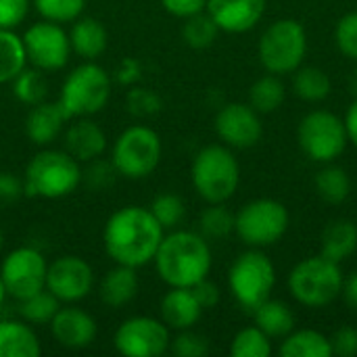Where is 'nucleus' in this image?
Wrapping results in <instances>:
<instances>
[{"label": "nucleus", "instance_id": "nucleus-48", "mask_svg": "<svg viewBox=\"0 0 357 357\" xmlns=\"http://www.w3.org/2000/svg\"><path fill=\"white\" fill-rule=\"evenodd\" d=\"M343 295H345V301L347 305L357 312V272H354L345 282H343Z\"/></svg>", "mask_w": 357, "mask_h": 357}, {"label": "nucleus", "instance_id": "nucleus-39", "mask_svg": "<svg viewBox=\"0 0 357 357\" xmlns=\"http://www.w3.org/2000/svg\"><path fill=\"white\" fill-rule=\"evenodd\" d=\"M169 351L178 357H205L209 354V339L192 328L178 331L169 343Z\"/></svg>", "mask_w": 357, "mask_h": 357}, {"label": "nucleus", "instance_id": "nucleus-25", "mask_svg": "<svg viewBox=\"0 0 357 357\" xmlns=\"http://www.w3.org/2000/svg\"><path fill=\"white\" fill-rule=\"evenodd\" d=\"M357 251V226L351 220L331 222L320 236V255L335 264H343Z\"/></svg>", "mask_w": 357, "mask_h": 357}, {"label": "nucleus", "instance_id": "nucleus-50", "mask_svg": "<svg viewBox=\"0 0 357 357\" xmlns=\"http://www.w3.org/2000/svg\"><path fill=\"white\" fill-rule=\"evenodd\" d=\"M4 299H6V289H4V284H2V280H0V307H2V303H4Z\"/></svg>", "mask_w": 357, "mask_h": 357}, {"label": "nucleus", "instance_id": "nucleus-24", "mask_svg": "<svg viewBox=\"0 0 357 357\" xmlns=\"http://www.w3.org/2000/svg\"><path fill=\"white\" fill-rule=\"evenodd\" d=\"M42 345L25 320L0 322V357H40Z\"/></svg>", "mask_w": 357, "mask_h": 357}, {"label": "nucleus", "instance_id": "nucleus-41", "mask_svg": "<svg viewBox=\"0 0 357 357\" xmlns=\"http://www.w3.org/2000/svg\"><path fill=\"white\" fill-rule=\"evenodd\" d=\"M31 0H0V29H17L29 15Z\"/></svg>", "mask_w": 357, "mask_h": 357}, {"label": "nucleus", "instance_id": "nucleus-9", "mask_svg": "<svg viewBox=\"0 0 357 357\" xmlns=\"http://www.w3.org/2000/svg\"><path fill=\"white\" fill-rule=\"evenodd\" d=\"M289 222L291 215L284 203L276 199H255L234 215V232L245 245L264 249L276 245L287 234Z\"/></svg>", "mask_w": 357, "mask_h": 357}, {"label": "nucleus", "instance_id": "nucleus-38", "mask_svg": "<svg viewBox=\"0 0 357 357\" xmlns=\"http://www.w3.org/2000/svg\"><path fill=\"white\" fill-rule=\"evenodd\" d=\"M38 15L54 23H71L84 15L86 0H31Z\"/></svg>", "mask_w": 357, "mask_h": 357}, {"label": "nucleus", "instance_id": "nucleus-12", "mask_svg": "<svg viewBox=\"0 0 357 357\" xmlns=\"http://www.w3.org/2000/svg\"><path fill=\"white\" fill-rule=\"evenodd\" d=\"M48 261L33 247L13 249L0 266V280L6 289V295L21 301L46 289Z\"/></svg>", "mask_w": 357, "mask_h": 357}, {"label": "nucleus", "instance_id": "nucleus-5", "mask_svg": "<svg viewBox=\"0 0 357 357\" xmlns=\"http://www.w3.org/2000/svg\"><path fill=\"white\" fill-rule=\"evenodd\" d=\"M111 98V77L94 61H84L63 79L59 105L67 119L92 117L107 107Z\"/></svg>", "mask_w": 357, "mask_h": 357}, {"label": "nucleus", "instance_id": "nucleus-6", "mask_svg": "<svg viewBox=\"0 0 357 357\" xmlns=\"http://www.w3.org/2000/svg\"><path fill=\"white\" fill-rule=\"evenodd\" d=\"M289 293L305 307H326L343 293L341 264L326 259L324 255L307 257L299 261L289 274Z\"/></svg>", "mask_w": 357, "mask_h": 357}, {"label": "nucleus", "instance_id": "nucleus-22", "mask_svg": "<svg viewBox=\"0 0 357 357\" xmlns=\"http://www.w3.org/2000/svg\"><path fill=\"white\" fill-rule=\"evenodd\" d=\"M69 42H71V52H75L84 61H94L107 50L109 33L98 19L82 15L75 21H71Z\"/></svg>", "mask_w": 357, "mask_h": 357}, {"label": "nucleus", "instance_id": "nucleus-33", "mask_svg": "<svg viewBox=\"0 0 357 357\" xmlns=\"http://www.w3.org/2000/svg\"><path fill=\"white\" fill-rule=\"evenodd\" d=\"M13 94L19 102L33 107L42 100H46L48 94V82L44 77V71L36 69V67H25L13 82Z\"/></svg>", "mask_w": 357, "mask_h": 357}, {"label": "nucleus", "instance_id": "nucleus-31", "mask_svg": "<svg viewBox=\"0 0 357 357\" xmlns=\"http://www.w3.org/2000/svg\"><path fill=\"white\" fill-rule=\"evenodd\" d=\"M316 192L324 203L341 205L351 195V178L343 167L326 163V167L316 174Z\"/></svg>", "mask_w": 357, "mask_h": 357}, {"label": "nucleus", "instance_id": "nucleus-11", "mask_svg": "<svg viewBox=\"0 0 357 357\" xmlns=\"http://www.w3.org/2000/svg\"><path fill=\"white\" fill-rule=\"evenodd\" d=\"M297 140L307 159L324 165L337 161L349 144L343 119L324 109L310 111L299 121Z\"/></svg>", "mask_w": 357, "mask_h": 357}, {"label": "nucleus", "instance_id": "nucleus-13", "mask_svg": "<svg viewBox=\"0 0 357 357\" xmlns=\"http://www.w3.org/2000/svg\"><path fill=\"white\" fill-rule=\"evenodd\" d=\"M23 46L27 54V65L44 73L63 69L71 56L69 31H65L61 23L46 21V19L25 29Z\"/></svg>", "mask_w": 357, "mask_h": 357}, {"label": "nucleus", "instance_id": "nucleus-27", "mask_svg": "<svg viewBox=\"0 0 357 357\" xmlns=\"http://www.w3.org/2000/svg\"><path fill=\"white\" fill-rule=\"evenodd\" d=\"M278 351L282 357H333L331 339L312 328L291 331Z\"/></svg>", "mask_w": 357, "mask_h": 357}, {"label": "nucleus", "instance_id": "nucleus-36", "mask_svg": "<svg viewBox=\"0 0 357 357\" xmlns=\"http://www.w3.org/2000/svg\"><path fill=\"white\" fill-rule=\"evenodd\" d=\"M272 351V339L257 326H247L238 331L230 343L232 357H270Z\"/></svg>", "mask_w": 357, "mask_h": 357}, {"label": "nucleus", "instance_id": "nucleus-51", "mask_svg": "<svg viewBox=\"0 0 357 357\" xmlns=\"http://www.w3.org/2000/svg\"><path fill=\"white\" fill-rule=\"evenodd\" d=\"M2 245H4V234H2V230H0V251H2Z\"/></svg>", "mask_w": 357, "mask_h": 357}, {"label": "nucleus", "instance_id": "nucleus-23", "mask_svg": "<svg viewBox=\"0 0 357 357\" xmlns=\"http://www.w3.org/2000/svg\"><path fill=\"white\" fill-rule=\"evenodd\" d=\"M138 295V274L136 268L130 266H121L117 264L115 268H111L98 287V297L107 307H123L130 301H134V297Z\"/></svg>", "mask_w": 357, "mask_h": 357}, {"label": "nucleus", "instance_id": "nucleus-16", "mask_svg": "<svg viewBox=\"0 0 357 357\" xmlns=\"http://www.w3.org/2000/svg\"><path fill=\"white\" fill-rule=\"evenodd\" d=\"M218 138L230 149H253L264 136L261 115L247 102L224 105L213 121Z\"/></svg>", "mask_w": 357, "mask_h": 357}, {"label": "nucleus", "instance_id": "nucleus-42", "mask_svg": "<svg viewBox=\"0 0 357 357\" xmlns=\"http://www.w3.org/2000/svg\"><path fill=\"white\" fill-rule=\"evenodd\" d=\"M25 195L23 178L10 172H0V207H10Z\"/></svg>", "mask_w": 357, "mask_h": 357}, {"label": "nucleus", "instance_id": "nucleus-26", "mask_svg": "<svg viewBox=\"0 0 357 357\" xmlns=\"http://www.w3.org/2000/svg\"><path fill=\"white\" fill-rule=\"evenodd\" d=\"M255 326L261 328L270 339H284L291 331H295V314L280 299H266L253 310Z\"/></svg>", "mask_w": 357, "mask_h": 357}, {"label": "nucleus", "instance_id": "nucleus-14", "mask_svg": "<svg viewBox=\"0 0 357 357\" xmlns=\"http://www.w3.org/2000/svg\"><path fill=\"white\" fill-rule=\"evenodd\" d=\"M172 337L163 320L134 316L119 324L113 337L115 349L126 357H159L169 349Z\"/></svg>", "mask_w": 357, "mask_h": 357}, {"label": "nucleus", "instance_id": "nucleus-32", "mask_svg": "<svg viewBox=\"0 0 357 357\" xmlns=\"http://www.w3.org/2000/svg\"><path fill=\"white\" fill-rule=\"evenodd\" d=\"M61 307V301L50 293V291H40L31 297H25L19 301V316L21 320H25L27 324H36V326H42V324H50V320L54 318V314L59 312Z\"/></svg>", "mask_w": 357, "mask_h": 357}, {"label": "nucleus", "instance_id": "nucleus-2", "mask_svg": "<svg viewBox=\"0 0 357 357\" xmlns=\"http://www.w3.org/2000/svg\"><path fill=\"white\" fill-rule=\"evenodd\" d=\"M153 264L167 287L190 289L211 272L209 241L201 232L172 230L163 234Z\"/></svg>", "mask_w": 357, "mask_h": 357}, {"label": "nucleus", "instance_id": "nucleus-34", "mask_svg": "<svg viewBox=\"0 0 357 357\" xmlns=\"http://www.w3.org/2000/svg\"><path fill=\"white\" fill-rule=\"evenodd\" d=\"M199 232L207 241H222L234 232V213L224 203H209L199 218Z\"/></svg>", "mask_w": 357, "mask_h": 357}, {"label": "nucleus", "instance_id": "nucleus-30", "mask_svg": "<svg viewBox=\"0 0 357 357\" xmlns=\"http://www.w3.org/2000/svg\"><path fill=\"white\" fill-rule=\"evenodd\" d=\"M293 90L305 102H322L331 96L333 82L328 73L320 67H299L293 77Z\"/></svg>", "mask_w": 357, "mask_h": 357}, {"label": "nucleus", "instance_id": "nucleus-43", "mask_svg": "<svg viewBox=\"0 0 357 357\" xmlns=\"http://www.w3.org/2000/svg\"><path fill=\"white\" fill-rule=\"evenodd\" d=\"M333 356L356 357L357 356V328L343 326L331 337Z\"/></svg>", "mask_w": 357, "mask_h": 357}, {"label": "nucleus", "instance_id": "nucleus-28", "mask_svg": "<svg viewBox=\"0 0 357 357\" xmlns=\"http://www.w3.org/2000/svg\"><path fill=\"white\" fill-rule=\"evenodd\" d=\"M27 67L23 36L15 29H0V84H10Z\"/></svg>", "mask_w": 357, "mask_h": 357}, {"label": "nucleus", "instance_id": "nucleus-10", "mask_svg": "<svg viewBox=\"0 0 357 357\" xmlns=\"http://www.w3.org/2000/svg\"><path fill=\"white\" fill-rule=\"evenodd\" d=\"M276 284V270L272 259L259 249L241 253L228 272V287L236 303L253 312L264 303Z\"/></svg>", "mask_w": 357, "mask_h": 357}, {"label": "nucleus", "instance_id": "nucleus-8", "mask_svg": "<svg viewBox=\"0 0 357 357\" xmlns=\"http://www.w3.org/2000/svg\"><path fill=\"white\" fill-rule=\"evenodd\" d=\"M161 155V136L153 128L130 126L113 142L111 163L119 176L128 180H142L157 169Z\"/></svg>", "mask_w": 357, "mask_h": 357}, {"label": "nucleus", "instance_id": "nucleus-44", "mask_svg": "<svg viewBox=\"0 0 357 357\" xmlns=\"http://www.w3.org/2000/svg\"><path fill=\"white\" fill-rule=\"evenodd\" d=\"M128 105H130V111L136 115H151L159 111V98L153 92H146L142 88H136L128 94Z\"/></svg>", "mask_w": 357, "mask_h": 357}, {"label": "nucleus", "instance_id": "nucleus-35", "mask_svg": "<svg viewBox=\"0 0 357 357\" xmlns=\"http://www.w3.org/2000/svg\"><path fill=\"white\" fill-rule=\"evenodd\" d=\"M218 33H220V27L215 25V21L209 17L207 10L197 13V15L184 19V25H182V40H184L190 48H197V50L209 48V46L218 40Z\"/></svg>", "mask_w": 357, "mask_h": 357}, {"label": "nucleus", "instance_id": "nucleus-4", "mask_svg": "<svg viewBox=\"0 0 357 357\" xmlns=\"http://www.w3.org/2000/svg\"><path fill=\"white\" fill-rule=\"evenodd\" d=\"M190 180L197 195L209 203H226L241 184V165L226 144L203 146L190 165Z\"/></svg>", "mask_w": 357, "mask_h": 357}, {"label": "nucleus", "instance_id": "nucleus-29", "mask_svg": "<svg viewBox=\"0 0 357 357\" xmlns=\"http://www.w3.org/2000/svg\"><path fill=\"white\" fill-rule=\"evenodd\" d=\"M284 98H287L284 84H282L280 75H274V73H268V75L255 79L253 86L249 88V105L259 115L278 111L282 107Z\"/></svg>", "mask_w": 357, "mask_h": 357}, {"label": "nucleus", "instance_id": "nucleus-17", "mask_svg": "<svg viewBox=\"0 0 357 357\" xmlns=\"http://www.w3.org/2000/svg\"><path fill=\"white\" fill-rule=\"evenodd\" d=\"M266 4L268 0H207L205 10L215 21L220 31L245 33L261 21Z\"/></svg>", "mask_w": 357, "mask_h": 357}, {"label": "nucleus", "instance_id": "nucleus-18", "mask_svg": "<svg viewBox=\"0 0 357 357\" xmlns=\"http://www.w3.org/2000/svg\"><path fill=\"white\" fill-rule=\"evenodd\" d=\"M50 333L61 347L84 349L94 343L98 328H96V320L88 312L67 305V307H59V312L50 320Z\"/></svg>", "mask_w": 357, "mask_h": 357}, {"label": "nucleus", "instance_id": "nucleus-19", "mask_svg": "<svg viewBox=\"0 0 357 357\" xmlns=\"http://www.w3.org/2000/svg\"><path fill=\"white\" fill-rule=\"evenodd\" d=\"M107 149L105 130L90 117H75L65 130V151L79 163L94 161Z\"/></svg>", "mask_w": 357, "mask_h": 357}, {"label": "nucleus", "instance_id": "nucleus-15", "mask_svg": "<svg viewBox=\"0 0 357 357\" xmlns=\"http://www.w3.org/2000/svg\"><path fill=\"white\" fill-rule=\"evenodd\" d=\"M94 289V272L90 264L77 255H63L48 264L46 291L61 303H77Z\"/></svg>", "mask_w": 357, "mask_h": 357}, {"label": "nucleus", "instance_id": "nucleus-3", "mask_svg": "<svg viewBox=\"0 0 357 357\" xmlns=\"http://www.w3.org/2000/svg\"><path fill=\"white\" fill-rule=\"evenodd\" d=\"M84 180L82 165L67 151L44 149L36 153L23 174L27 197L63 199L71 195Z\"/></svg>", "mask_w": 357, "mask_h": 357}, {"label": "nucleus", "instance_id": "nucleus-20", "mask_svg": "<svg viewBox=\"0 0 357 357\" xmlns=\"http://www.w3.org/2000/svg\"><path fill=\"white\" fill-rule=\"evenodd\" d=\"M67 121L69 119H67L65 111L61 109L59 100H54V102L42 100V102L29 107V111H27L25 136L38 146H46L61 136Z\"/></svg>", "mask_w": 357, "mask_h": 357}, {"label": "nucleus", "instance_id": "nucleus-40", "mask_svg": "<svg viewBox=\"0 0 357 357\" xmlns=\"http://www.w3.org/2000/svg\"><path fill=\"white\" fill-rule=\"evenodd\" d=\"M335 42L347 59L357 63V10L347 13L339 19L335 27Z\"/></svg>", "mask_w": 357, "mask_h": 357}, {"label": "nucleus", "instance_id": "nucleus-7", "mask_svg": "<svg viewBox=\"0 0 357 357\" xmlns=\"http://www.w3.org/2000/svg\"><path fill=\"white\" fill-rule=\"evenodd\" d=\"M307 54V31L297 19H278L266 27L257 44V56L268 73H295Z\"/></svg>", "mask_w": 357, "mask_h": 357}, {"label": "nucleus", "instance_id": "nucleus-49", "mask_svg": "<svg viewBox=\"0 0 357 357\" xmlns=\"http://www.w3.org/2000/svg\"><path fill=\"white\" fill-rule=\"evenodd\" d=\"M349 88H351V92L356 94V98H357V67L354 69L351 77H349Z\"/></svg>", "mask_w": 357, "mask_h": 357}, {"label": "nucleus", "instance_id": "nucleus-1", "mask_svg": "<svg viewBox=\"0 0 357 357\" xmlns=\"http://www.w3.org/2000/svg\"><path fill=\"white\" fill-rule=\"evenodd\" d=\"M165 230L149 207L126 205L113 211L102 230L107 255L121 266L142 268L155 259Z\"/></svg>", "mask_w": 357, "mask_h": 357}, {"label": "nucleus", "instance_id": "nucleus-47", "mask_svg": "<svg viewBox=\"0 0 357 357\" xmlns=\"http://www.w3.org/2000/svg\"><path fill=\"white\" fill-rule=\"evenodd\" d=\"M343 123H345V132H347L349 142H351V144L357 149V98L351 102V105H349V109H347V113H345Z\"/></svg>", "mask_w": 357, "mask_h": 357}, {"label": "nucleus", "instance_id": "nucleus-45", "mask_svg": "<svg viewBox=\"0 0 357 357\" xmlns=\"http://www.w3.org/2000/svg\"><path fill=\"white\" fill-rule=\"evenodd\" d=\"M159 2L169 15L178 19H186L197 13H203L207 6V0H159Z\"/></svg>", "mask_w": 357, "mask_h": 357}, {"label": "nucleus", "instance_id": "nucleus-46", "mask_svg": "<svg viewBox=\"0 0 357 357\" xmlns=\"http://www.w3.org/2000/svg\"><path fill=\"white\" fill-rule=\"evenodd\" d=\"M190 289H192L197 301L201 303L203 312H205V310H213V307L220 303V297H222L220 287H218L215 282H211L209 278H203L201 282H197V284L190 287Z\"/></svg>", "mask_w": 357, "mask_h": 357}, {"label": "nucleus", "instance_id": "nucleus-21", "mask_svg": "<svg viewBox=\"0 0 357 357\" xmlns=\"http://www.w3.org/2000/svg\"><path fill=\"white\" fill-rule=\"evenodd\" d=\"M201 316H203V307L197 301L192 289L169 287V291L161 299V320L169 331L195 328Z\"/></svg>", "mask_w": 357, "mask_h": 357}, {"label": "nucleus", "instance_id": "nucleus-37", "mask_svg": "<svg viewBox=\"0 0 357 357\" xmlns=\"http://www.w3.org/2000/svg\"><path fill=\"white\" fill-rule=\"evenodd\" d=\"M151 213L155 215V220L161 224L163 230H174L182 224L184 215H186V205L182 201V197L174 195V192H161L153 199L151 203Z\"/></svg>", "mask_w": 357, "mask_h": 357}]
</instances>
